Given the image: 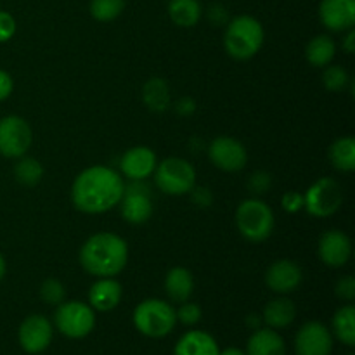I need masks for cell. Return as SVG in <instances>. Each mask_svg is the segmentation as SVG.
<instances>
[{"label": "cell", "instance_id": "cell-1", "mask_svg": "<svg viewBox=\"0 0 355 355\" xmlns=\"http://www.w3.org/2000/svg\"><path fill=\"white\" fill-rule=\"evenodd\" d=\"M125 193V180L111 166L94 165L82 170L71 186V203L82 214L99 215L118 207Z\"/></svg>", "mask_w": 355, "mask_h": 355}, {"label": "cell", "instance_id": "cell-2", "mask_svg": "<svg viewBox=\"0 0 355 355\" xmlns=\"http://www.w3.org/2000/svg\"><path fill=\"white\" fill-rule=\"evenodd\" d=\"M78 260L90 276L116 277L127 267L128 245L114 232H96L82 245Z\"/></svg>", "mask_w": 355, "mask_h": 355}, {"label": "cell", "instance_id": "cell-3", "mask_svg": "<svg viewBox=\"0 0 355 355\" xmlns=\"http://www.w3.org/2000/svg\"><path fill=\"white\" fill-rule=\"evenodd\" d=\"M266 40V30L255 16L239 14L229 19L224 31V49L236 61L255 58Z\"/></svg>", "mask_w": 355, "mask_h": 355}, {"label": "cell", "instance_id": "cell-4", "mask_svg": "<svg viewBox=\"0 0 355 355\" xmlns=\"http://www.w3.org/2000/svg\"><path fill=\"white\" fill-rule=\"evenodd\" d=\"M132 322L135 329L148 338H165L177 324L175 309L162 298H146L135 307Z\"/></svg>", "mask_w": 355, "mask_h": 355}, {"label": "cell", "instance_id": "cell-5", "mask_svg": "<svg viewBox=\"0 0 355 355\" xmlns=\"http://www.w3.org/2000/svg\"><path fill=\"white\" fill-rule=\"evenodd\" d=\"M236 227L250 243H263L272 236L276 217L269 205L260 198H248L236 210Z\"/></svg>", "mask_w": 355, "mask_h": 355}, {"label": "cell", "instance_id": "cell-6", "mask_svg": "<svg viewBox=\"0 0 355 355\" xmlns=\"http://www.w3.org/2000/svg\"><path fill=\"white\" fill-rule=\"evenodd\" d=\"M153 177L156 187L166 196H186L196 186V170L187 159L179 156L158 162Z\"/></svg>", "mask_w": 355, "mask_h": 355}, {"label": "cell", "instance_id": "cell-7", "mask_svg": "<svg viewBox=\"0 0 355 355\" xmlns=\"http://www.w3.org/2000/svg\"><path fill=\"white\" fill-rule=\"evenodd\" d=\"M54 326L66 338L82 340L96 328V311L87 302L64 300L55 309Z\"/></svg>", "mask_w": 355, "mask_h": 355}, {"label": "cell", "instance_id": "cell-8", "mask_svg": "<svg viewBox=\"0 0 355 355\" xmlns=\"http://www.w3.org/2000/svg\"><path fill=\"white\" fill-rule=\"evenodd\" d=\"M342 203V186L331 177H321L304 194V208L314 218L331 217L340 210Z\"/></svg>", "mask_w": 355, "mask_h": 355}, {"label": "cell", "instance_id": "cell-9", "mask_svg": "<svg viewBox=\"0 0 355 355\" xmlns=\"http://www.w3.org/2000/svg\"><path fill=\"white\" fill-rule=\"evenodd\" d=\"M33 142V132L23 116L7 114L0 118V155L17 159L28 153Z\"/></svg>", "mask_w": 355, "mask_h": 355}, {"label": "cell", "instance_id": "cell-10", "mask_svg": "<svg viewBox=\"0 0 355 355\" xmlns=\"http://www.w3.org/2000/svg\"><path fill=\"white\" fill-rule=\"evenodd\" d=\"M120 210L123 220L132 225H142L153 217L155 207H153L149 187L144 186V180H130L128 186L125 184Z\"/></svg>", "mask_w": 355, "mask_h": 355}, {"label": "cell", "instance_id": "cell-11", "mask_svg": "<svg viewBox=\"0 0 355 355\" xmlns=\"http://www.w3.org/2000/svg\"><path fill=\"white\" fill-rule=\"evenodd\" d=\"M208 158H210L211 165L217 166L222 172L236 173L241 172L248 163V151H246L245 144L239 142L238 139L222 137L214 139L208 146Z\"/></svg>", "mask_w": 355, "mask_h": 355}, {"label": "cell", "instance_id": "cell-12", "mask_svg": "<svg viewBox=\"0 0 355 355\" xmlns=\"http://www.w3.org/2000/svg\"><path fill=\"white\" fill-rule=\"evenodd\" d=\"M54 338V326L45 315L31 314L17 328V342L26 354L45 352Z\"/></svg>", "mask_w": 355, "mask_h": 355}, {"label": "cell", "instance_id": "cell-13", "mask_svg": "<svg viewBox=\"0 0 355 355\" xmlns=\"http://www.w3.org/2000/svg\"><path fill=\"white\" fill-rule=\"evenodd\" d=\"M293 345L297 355H331L335 338L321 321H309L297 331Z\"/></svg>", "mask_w": 355, "mask_h": 355}, {"label": "cell", "instance_id": "cell-14", "mask_svg": "<svg viewBox=\"0 0 355 355\" xmlns=\"http://www.w3.org/2000/svg\"><path fill=\"white\" fill-rule=\"evenodd\" d=\"M318 255L324 266L338 269L349 263L352 257V241L340 229H329L319 238Z\"/></svg>", "mask_w": 355, "mask_h": 355}, {"label": "cell", "instance_id": "cell-15", "mask_svg": "<svg viewBox=\"0 0 355 355\" xmlns=\"http://www.w3.org/2000/svg\"><path fill=\"white\" fill-rule=\"evenodd\" d=\"M304 281V270L297 262L290 259H281L270 263L266 272V284L270 291L277 295H290Z\"/></svg>", "mask_w": 355, "mask_h": 355}, {"label": "cell", "instance_id": "cell-16", "mask_svg": "<svg viewBox=\"0 0 355 355\" xmlns=\"http://www.w3.org/2000/svg\"><path fill=\"white\" fill-rule=\"evenodd\" d=\"M321 24L335 33H345L355 24V0H321L319 3Z\"/></svg>", "mask_w": 355, "mask_h": 355}, {"label": "cell", "instance_id": "cell-17", "mask_svg": "<svg viewBox=\"0 0 355 355\" xmlns=\"http://www.w3.org/2000/svg\"><path fill=\"white\" fill-rule=\"evenodd\" d=\"M158 158L148 146H134L127 149L120 159V172L128 180H146L153 175Z\"/></svg>", "mask_w": 355, "mask_h": 355}, {"label": "cell", "instance_id": "cell-18", "mask_svg": "<svg viewBox=\"0 0 355 355\" xmlns=\"http://www.w3.org/2000/svg\"><path fill=\"white\" fill-rule=\"evenodd\" d=\"M123 297V288L116 277H97L89 290L87 304L96 312H111L120 305Z\"/></svg>", "mask_w": 355, "mask_h": 355}, {"label": "cell", "instance_id": "cell-19", "mask_svg": "<svg viewBox=\"0 0 355 355\" xmlns=\"http://www.w3.org/2000/svg\"><path fill=\"white\" fill-rule=\"evenodd\" d=\"M218 352L217 340L201 329H189L173 347V355H218Z\"/></svg>", "mask_w": 355, "mask_h": 355}, {"label": "cell", "instance_id": "cell-20", "mask_svg": "<svg viewBox=\"0 0 355 355\" xmlns=\"http://www.w3.org/2000/svg\"><path fill=\"white\" fill-rule=\"evenodd\" d=\"M295 318H297V307H295L293 300H290L286 295H279V297L267 302L262 312L263 324L270 329H276V331L293 324Z\"/></svg>", "mask_w": 355, "mask_h": 355}, {"label": "cell", "instance_id": "cell-21", "mask_svg": "<svg viewBox=\"0 0 355 355\" xmlns=\"http://www.w3.org/2000/svg\"><path fill=\"white\" fill-rule=\"evenodd\" d=\"M245 352L246 355H286V343L276 329L266 326L252 333Z\"/></svg>", "mask_w": 355, "mask_h": 355}, {"label": "cell", "instance_id": "cell-22", "mask_svg": "<svg viewBox=\"0 0 355 355\" xmlns=\"http://www.w3.org/2000/svg\"><path fill=\"white\" fill-rule=\"evenodd\" d=\"M165 291L166 297L173 304H182V302L191 300L194 293L193 272L186 267H172L165 276Z\"/></svg>", "mask_w": 355, "mask_h": 355}, {"label": "cell", "instance_id": "cell-23", "mask_svg": "<svg viewBox=\"0 0 355 355\" xmlns=\"http://www.w3.org/2000/svg\"><path fill=\"white\" fill-rule=\"evenodd\" d=\"M142 103L153 113H165L172 106V94L165 78L153 76L142 85Z\"/></svg>", "mask_w": 355, "mask_h": 355}, {"label": "cell", "instance_id": "cell-24", "mask_svg": "<svg viewBox=\"0 0 355 355\" xmlns=\"http://www.w3.org/2000/svg\"><path fill=\"white\" fill-rule=\"evenodd\" d=\"M201 16H203V7L200 0H168V17L175 26H196Z\"/></svg>", "mask_w": 355, "mask_h": 355}, {"label": "cell", "instance_id": "cell-25", "mask_svg": "<svg viewBox=\"0 0 355 355\" xmlns=\"http://www.w3.org/2000/svg\"><path fill=\"white\" fill-rule=\"evenodd\" d=\"M336 55V44L328 35H318L311 38L305 47V59L314 68H326Z\"/></svg>", "mask_w": 355, "mask_h": 355}, {"label": "cell", "instance_id": "cell-26", "mask_svg": "<svg viewBox=\"0 0 355 355\" xmlns=\"http://www.w3.org/2000/svg\"><path fill=\"white\" fill-rule=\"evenodd\" d=\"M331 335L345 347L355 345V307L352 304L342 305L331 321Z\"/></svg>", "mask_w": 355, "mask_h": 355}, {"label": "cell", "instance_id": "cell-27", "mask_svg": "<svg viewBox=\"0 0 355 355\" xmlns=\"http://www.w3.org/2000/svg\"><path fill=\"white\" fill-rule=\"evenodd\" d=\"M329 162L338 172H354L355 170V141L350 135L338 137L329 146Z\"/></svg>", "mask_w": 355, "mask_h": 355}, {"label": "cell", "instance_id": "cell-28", "mask_svg": "<svg viewBox=\"0 0 355 355\" xmlns=\"http://www.w3.org/2000/svg\"><path fill=\"white\" fill-rule=\"evenodd\" d=\"M44 166L37 158L31 156H21L17 158L16 165H14V179L26 187H35L42 182L44 179Z\"/></svg>", "mask_w": 355, "mask_h": 355}, {"label": "cell", "instance_id": "cell-29", "mask_svg": "<svg viewBox=\"0 0 355 355\" xmlns=\"http://www.w3.org/2000/svg\"><path fill=\"white\" fill-rule=\"evenodd\" d=\"M125 0H90L89 12L99 23H111L125 10Z\"/></svg>", "mask_w": 355, "mask_h": 355}, {"label": "cell", "instance_id": "cell-30", "mask_svg": "<svg viewBox=\"0 0 355 355\" xmlns=\"http://www.w3.org/2000/svg\"><path fill=\"white\" fill-rule=\"evenodd\" d=\"M321 78L322 85L329 92H343L352 82L349 71L340 64H328L326 68H322Z\"/></svg>", "mask_w": 355, "mask_h": 355}, {"label": "cell", "instance_id": "cell-31", "mask_svg": "<svg viewBox=\"0 0 355 355\" xmlns=\"http://www.w3.org/2000/svg\"><path fill=\"white\" fill-rule=\"evenodd\" d=\"M38 295H40V300L45 305L58 307L59 304L66 300V286L55 277H47L38 288Z\"/></svg>", "mask_w": 355, "mask_h": 355}, {"label": "cell", "instance_id": "cell-32", "mask_svg": "<svg viewBox=\"0 0 355 355\" xmlns=\"http://www.w3.org/2000/svg\"><path fill=\"white\" fill-rule=\"evenodd\" d=\"M179 305L180 307L175 311V315H177V321H179L180 324L193 328V326H196L198 322L201 321V318H203V311H201V307L196 304V302L187 300Z\"/></svg>", "mask_w": 355, "mask_h": 355}, {"label": "cell", "instance_id": "cell-33", "mask_svg": "<svg viewBox=\"0 0 355 355\" xmlns=\"http://www.w3.org/2000/svg\"><path fill=\"white\" fill-rule=\"evenodd\" d=\"M270 187H272V173L266 172V170H257V172H253L252 175H250L248 191L255 198L269 193Z\"/></svg>", "mask_w": 355, "mask_h": 355}, {"label": "cell", "instance_id": "cell-34", "mask_svg": "<svg viewBox=\"0 0 355 355\" xmlns=\"http://www.w3.org/2000/svg\"><path fill=\"white\" fill-rule=\"evenodd\" d=\"M207 19L211 26L215 28H225V24L231 19V14H229V9L224 6V3H211L207 9Z\"/></svg>", "mask_w": 355, "mask_h": 355}, {"label": "cell", "instance_id": "cell-35", "mask_svg": "<svg viewBox=\"0 0 355 355\" xmlns=\"http://www.w3.org/2000/svg\"><path fill=\"white\" fill-rule=\"evenodd\" d=\"M335 295L340 300L352 304L355 300V279L354 276H343L336 281L335 284Z\"/></svg>", "mask_w": 355, "mask_h": 355}, {"label": "cell", "instance_id": "cell-36", "mask_svg": "<svg viewBox=\"0 0 355 355\" xmlns=\"http://www.w3.org/2000/svg\"><path fill=\"white\" fill-rule=\"evenodd\" d=\"M189 196L194 207L198 208H210L214 205V193L208 186H194Z\"/></svg>", "mask_w": 355, "mask_h": 355}, {"label": "cell", "instance_id": "cell-37", "mask_svg": "<svg viewBox=\"0 0 355 355\" xmlns=\"http://www.w3.org/2000/svg\"><path fill=\"white\" fill-rule=\"evenodd\" d=\"M17 23L14 16L7 10H0V44H6L16 35Z\"/></svg>", "mask_w": 355, "mask_h": 355}, {"label": "cell", "instance_id": "cell-38", "mask_svg": "<svg viewBox=\"0 0 355 355\" xmlns=\"http://www.w3.org/2000/svg\"><path fill=\"white\" fill-rule=\"evenodd\" d=\"M281 207L288 214H298L300 210H304V194H300L298 191H290V193L283 194Z\"/></svg>", "mask_w": 355, "mask_h": 355}, {"label": "cell", "instance_id": "cell-39", "mask_svg": "<svg viewBox=\"0 0 355 355\" xmlns=\"http://www.w3.org/2000/svg\"><path fill=\"white\" fill-rule=\"evenodd\" d=\"M14 90V80L6 69L0 68V103L6 99H9L10 94Z\"/></svg>", "mask_w": 355, "mask_h": 355}, {"label": "cell", "instance_id": "cell-40", "mask_svg": "<svg viewBox=\"0 0 355 355\" xmlns=\"http://www.w3.org/2000/svg\"><path fill=\"white\" fill-rule=\"evenodd\" d=\"M196 111V101L189 96L180 97L175 103V113L180 114V116H191Z\"/></svg>", "mask_w": 355, "mask_h": 355}, {"label": "cell", "instance_id": "cell-41", "mask_svg": "<svg viewBox=\"0 0 355 355\" xmlns=\"http://www.w3.org/2000/svg\"><path fill=\"white\" fill-rule=\"evenodd\" d=\"M345 38H343V51L347 52V54H354L355 52V30L352 28V30L345 31Z\"/></svg>", "mask_w": 355, "mask_h": 355}, {"label": "cell", "instance_id": "cell-42", "mask_svg": "<svg viewBox=\"0 0 355 355\" xmlns=\"http://www.w3.org/2000/svg\"><path fill=\"white\" fill-rule=\"evenodd\" d=\"M246 324H248V328H252L253 331H255V329H259L260 324H262V315L250 314L248 318H246Z\"/></svg>", "mask_w": 355, "mask_h": 355}, {"label": "cell", "instance_id": "cell-43", "mask_svg": "<svg viewBox=\"0 0 355 355\" xmlns=\"http://www.w3.org/2000/svg\"><path fill=\"white\" fill-rule=\"evenodd\" d=\"M218 355H246L245 350L238 349V347H227V349L220 350Z\"/></svg>", "mask_w": 355, "mask_h": 355}, {"label": "cell", "instance_id": "cell-44", "mask_svg": "<svg viewBox=\"0 0 355 355\" xmlns=\"http://www.w3.org/2000/svg\"><path fill=\"white\" fill-rule=\"evenodd\" d=\"M6 270H7L6 259H3V255H2V253H0V281H2L3 276H6Z\"/></svg>", "mask_w": 355, "mask_h": 355}, {"label": "cell", "instance_id": "cell-45", "mask_svg": "<svg viewBox=\"0 0 355 355\" xmlns=\"http://www.w3.org/2000/svg\"><path fill=\"white\" fill-rule=\"evenodd\" d=\"M347 355H354V354H347Z\"/></svg>", "mask_w": 355, "mask_h": 355}]
</instances>
